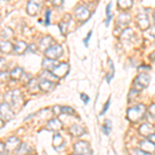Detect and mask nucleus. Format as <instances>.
I'll use <instances>...</instances> for the list:
<instances>
[{"label":"nucleus","mask_w":155,"mask_h":155,"mask_svg":"<svg viewBox=\"0 0 155 155\" xmlns=\"http://www.w3.org/2000/svg\"><path fill=\"white\" fill-rule=\"evenodd\" d=\"M145 113H146V107L144 104H137V106H134L128 109L127 118L131 122L136 123V122H139L140 120L144 118Z\"/></svg>","instance_id":"f257e3e1"},{"label":"nucleus","mask_w":155,"mask_h":155,"mask_svg":"<svg viewBox=\"0 0 155 155\" xmlns=\"http://www.w3.org/2000/svg\"><path fill=\"white\" fill-rule=\"evenodd\" d=\"M150 81H151V78H150L148 74H139L134 81V89L141 91L142 89H145L149 86Z\"/></svg>","instance_id":"f03ea898"},{"label":"nucleus","mask_w":155,"mask_h":155,"mask_svg":"<svg viewBox=\"0 0 155 155\" xmlns=\"http://www.w3.org/2000/svg\"><path fill=\"white\" fill-rule=\"evenodd\" d=\"M76 155H92L91 147L85 141H79L74 146Z\"/></svg>","instance_id":"7ed1b4c3"},{"label":"nucleus","mask_w":155,"mask_h":155,"mask_svg":"<svg viewBox=\"0 0 155 155\" xmlns=\"http://www.w3.org/2000/svg\"><path fill=\"white\" fill-rule=\"evenodd\" d=\"M62 53H63V50H62V47L60 45H53L45 51L47 58L52 60H57L62 55Z\"/></svg>","instance_id":"20e7f679"},{"label":"nucleus","mask_w":155,"mask_h":155,"mask_svg":"<svg viewBox=\"0 0 155 155\" xmlns=\"http://www.w3.org/2000/svg\"><path fill=\"white\" fill-rule=\"evenodd\" d=\"M14 112H12L11 106L7 102L0 104V116L4 120H11L14 118Z\"/></svg>","instance_id":"39448f33"},{"label":"nucleus","mask_w":155,"mask_h":155,"mask_svg":"<svg viewBox=\"0 0 155 155\" xmlns=\"http://www.w3.org/2000/svg\"><path fill=\"white\" fill-rule=\"evenodd\" d=\"M74 15H76V17L80 21H87L89 19L90 15H91V12H90V11L87 7L83 5H79L76 8V11H74Z\"/></svg>","instance_id":"423d86ee"},{"label":"nucleus","mask_w":155,"mask_h":155,"mask_svg":"<svg viewBox=\"0 0 155 155\" xmlns=\"http://www.w3.org/2000/svg\"><path fill=\"white\" fill-rule=\"evenodd\" d=\"M68 69H69V67H68V64L67 63H59L51 72L55 77L59 79L60 77L66 76V74L68 72Z\"/></svg>","instance_id":"0eeeda50"},{"label":"nucleus","mask_w":155,"mask_h":155,"mask_svg":"<svg viewBox=\"0 0 155 155\" xmlns=\"http://www.w3.org/2000/svg\"><path fill=\"white\" fill-rule=\"evenodd\" d=\"M5 101L8 102V104H17V101L21 98V93L19 90H14V91L7 92L4 96Z\"/></svg>","instance_id":"6e6552de"},{"label":"nucleus","mask_w":155,"mask_h":155,"mask_svg":"<svg viewBox=\"0 0 155 155\" xmlns=\"http://www.w3.org/2000/svg\"><path fill=\"white\" fill-rule=\"evenodd\" d=\"M137 24H139V27L142 30H146L147 28H149L150 20L147 14H145V12L144 14H140L137 18Z\"/></svg>","instance_id":"1a4fd4ad"},{"label":"nucleus","mask_w":155,"mask_h":155,"mask_svg":"<svg viewBox=\"0 0 155 155\" xmlns=\"http://www.w3.org/2000/svg\"><path fill=\"white\" fill-rule=\"evenodd\" d=\"M139 131L142 136L148 137L149 136H151L152 134L155 132V126L153 124H150V123H144V124H142L141 127H140Z\"/></svg>","instance_id":"9d476101"},{"label":"nucleus","mask_w":155,"mask_h":155,"mask_svg":"<svg viewBox=\"0 0 155 155\" xmlns=\"http://www.w3.org/2000/svg\"><path fill=\"white\" fill-rule=\"evenodd\" d=\"M20 146V140L16 137H11L7 139L5 143V150L6 151H14L17 150Z\"/></svg>","instance_id":"9b49d317"},{"label":"nucleus","mask_w":155,"mask_h":155,"mask_svg":"<svg viewBox=\"0 0 155 155\" xmlns=\"http://www.w3.org/2000/svg\"><path fill=\"white\" fill-rule=\"evenodd\" d=\"M140 147H141V150L145 153L151 154L155 152V145L153 143H151L148 140H145V141H141L140 142Z\"/></svg>","instance_id":"f8f14e48"},{"label":"nucleus","mask_w":155,"mask_h":155,"mask_svg":"<svg viewBox=\"0 0 155 155\" xmlns=\"http://www.w3.org/2000/svg\"><path fill=\"white\" fill-rule=\"evenodd\" d=\"M38 86L42 91L45 92H49V91H52L55 86H56V83L53 81H50V80H46V79H42L41 80V82L38 83Z\"/></svg>","instance_id":"ddd939ff"},{"label":"nucleus","mask_w":155,"mask_h":155,"mask_svg":"<svg viewBox=\"0 0 155 155\" xmlns=\"http://www.w3.org/2000/svg\"><path fill=\"white\" fill-rule=\"evenodd\" d=\"M42 67H44L45 69H47L48 71L51 72L53 69L56 67L57 65H58V61L57 60H52V59H48V58H46L42 61Z\"/></svg>","instance_id":"4468645a"},{"label":"nucleus","mask_w":155,"mask_h":155,"mask_svg":"<svg viewBox=\"0 0 155 155\" xmlns=\"http://www.w3.org/2000/svg\"><path fill=\"white\" fill-rule=\"evenodd\" d=\"M69 132H71L74 137H81L85 134V129L82 126L78 125V124H72V125L69 127Z\"/></svg>","instance_id":"2eb2a0df"},{"label":"nucleus","mask_w":155,"mask_h":155,"mask_svg":"<svg viewBox=\"0 0 155 155\" xmlns=\"http://www.w3.org/2000/svg\"><path fill=\"white\" fill-rule=\"evenodd\" d=\"M39 11V4L36 3V2H32L29 1L28 4H27V12L30 15V16H35V15Z\"/></svg>","instance_id":"dca6fc26"},{"label":"nucleus","mask_w":155,"mask_h":155,"mask_svg":"<svg viewBox=\"0 0 155 155\" xmlns=\"http://www.w3.org/2000/svg\"><path fill=\"white\" fill-rule=\"evenodd\" d=\"M31 147L26 143L20 144V146L17 149V155H28L31 152Z\"/></svg>","instance_id":"f3484780"},{"label":"nucleus","mask_w":155,"mask_h":155,"mask_svg":"<svg viewBox=\"0 0 155 155\" xmlns=\"http://www.w3.org/2000/svg\"><path fill=\"white\" fill-rule=\"evenodd\" d=\"M27 49H28L27 44H26V42H24V41H18L14 47V51L16 52L17 54H23L24 52L27 51Z\"/></svg>","instance_id":"a211bd4d"},{"label":"nucleus","mask_w":155,"mask_h":155,"mask_svg":"<svg viewBox=\"0 0 155 155\" xmlns=\"http://www.w3.org/2000/svg\"><path fill=\"white\" fill-rule=\"evenodd\" d=\"M48 128L51 129V130H59V129L62 128V123L60 122V120H58L57 118L52 119L49 121L48 123Z\"/></svg>","instance_id":"6ab92c4d"},{"label":"nucleus","mask_w":155,"mask_h":155,"mask_svg":"<svg viewBox=\"0 0 155 155\" xmlns=\"http://www.w3.org/2000/svg\"><path fill=\"white\" fill-rule=\"evenodd\" d=\"M9 76H11L12 79H14V80H20L22 77L24 76L23 68H21V67H16V68H14L11 71Z\"/></svg>","instance_id":"aec40b11"},{"label":"nucleus","mask_w":155,"mask_h":155,"mask_svg":"<svg viewBox=\"0 0 155 155\" xmlns=\"http://www.w3.org/2000/svg\"><path fill=\"white\" fill-rule=\"evenodd\" d=\"M52 41H53V39H52L51 36H45L41 41V42H39V48L46 51L47 49H49L51 47Z\"/></svg>","instance_id":"412c9836"},{"label":"nucleus","mask_w":155,"mask_h":155,"mask_svg":"<svg viewBox=\"0 0 155 155\" xmlns=\"http://www.w3.org/2000/svg\"><path fill=\"white\" fill-rule=\"evenodd\" d=\"M14 50V46H12V42L9 41H0V51L4 52V53H9Z\"/></svg>","instance_id":"4be33fe9"},{"label":"nucleus","mask_w":155,"mask_h":155,"mask_svg":"<svg viewBox=\"0 0 155 155\" xmlns=\"http://www.w3.org/2000/svg\"><path fill=\"white\" fill-rule=\"evenodd\" d=\"M64 143H63V139H62L61 134H56L53 137V146L55 149H59L61 146H63Z\"/></svg>","instance_id":"5701e85b"},{"label":"nucleus","mask_w":155,"mask_h":155,"mask_svg":"<svg viewBox=\"0 0 155 155\" xmlns=\"http://www.w3.org/2000/svg\"><path fill=\"white\" fill-rule=\"evenodd\" d=\"M130 20V17H129L128 14H120L118 17V23L121 25H126Z\"/></svg>","instance_id":"b1692460"},{"label":"nucleus","mask_w":155,"mask_h":155,"mask_svg":"<svg viewBox=\"0 0 155 155\" xmlns=\"http://www.w3.org/2000/svg\"><path fill=\"white\" fill-rule=\"evenodd\" d=\"M132 4H134V2L131 0H126V1L120 0V1H118V5L122 9H129L132 6Z\"/></svg>","instance_id":"393cba45"},{"label":"nucleus","mask_w":155,"mask_h":155,"mask_svg":"<svg viewBox=\"0 0 155 155\" xmlns=\"http://www.w3.org/2000/svg\"><path fill=\"white\" fill-rule=\"evenodd\" d=\"M132 35H134V32H132L131 29L127 28L124 30L123 32H122V35H121V39H124V41H128V39H130Z\"/></svg>","instance_id":"a878e982"},{"label":"nucleus","mask_w":155,"mask_h":155,"mask_svg":"<svg viewBox=\"0 0 155 155\" xmlns=\"http://www.w3.org/2000/svg\"><path fill=\"white\" fill-rule=\"evenodd\" d=\"M109 64H110V74H107V82H111V80L114 78V74H115V69H114V64L112 62V60H109Z\"/></svg>","instance_id":"bb28decb"},{"label":"nucleus","mask_w":155,"mask_h":155,"mask_svg":"<svg viewBox=\"0 0 155 155\" xmlns=\"http://www.w3.org/2000/svg\"><path fill=\"white\" fill-rule=\"evenodd\" d=\"M12 30L11 28H8V27H5V28L3 29V31L1 32V36L2 38H9V37L12 36Z\"/></svg>","instance_id":"cd10ccee"},{"label":"nucleus","mask_w":155,"mask_h":155,"mask_svg":"<svg viewBox=\"0 0 155 155\" xmlns=\"http://www.w3.org/2000/svg\"><path fill=\"white\" fill-rule=\"evenodd\" d=\"M9 74L6 71H2L0 72V83H5V82L8 81L9 79Z\"/></svg>","instance_id":"c85d7f7f"},{"label":"nucleus","mask_w":155,"mask_h":155,"mask_svg":"<svg viewBox=\"0 0 155 155\" xmlns=\"http://www.w3.org/2000/svg\"><path fill=\"white\" fill-rule=\"evenodd\" d=\"M102 130H104V134H109L111 131V121L110 120H106V124L102 126Z\"/></svg>","instance_id":"c756f323"},{"label":"nucleus","mask_w":155,"mask_h":155,"mask_svg":"<svg viewBox=\"0 0 155 155\" xmlns=\"http://www.w3.org/2000/svg\"><path fill=\"white\" fill-rule=\"evenodd\" d=\"M61 112L64 114H68V115L76 114V112L74 111V109H71V107H61Z\"/></svg>","instance_id":"7c9ffc66"},{"label":"nucleus","mask_w":155,"mask_h":155,"mask_svg":"<svg viewBox=\"0 0 155 155\" xmlns=\"http://www.w3.org/2000/svg\"><path fill=\"white\" fill-rule=\"evenodd\" d=\"M111 6H112V3H109V5L107 6V20H106V25H109L110 24V21H111Z\"/></svg>","instance_id":"2f4dec72"},{"label":"nucleus","mask_w":155,"mask_h":155,"mask_svg":"<svg viewBox=\"0 0 155 155\" xmlns=\"http://www.w3.org/2000/svg\"><path fill=\"white\" fill-rule=\"evenodd\" d=\"M67 25H68V23H66V22H64V21H61V23L59 24V29H60V31H61L62 34L66 33Z\"/></svg>","instance_id":"473e14b6"},{"label":"nucleus","mask_w":155,"mask_h":155,"mask_svg":"<svg viewBox=\"0 0 155 155\" xmlns=\"http://www.w3.org/2000/svg\"><path fill=\"white\" fill-rule=\"evenodd\" d=\"M131 155H150L148 153H145L142 150H139V149H134L131 151Z\"/></svg>","instance_id":"72a5a7b5"},{"label":"nucleus","mask_w":155,"mask_h":155,"mask_svg":"<svg viewBox=\"0 0 155 155\" xmlns=\"http://www.w3.org/2000/svg\"><path fill=\"white\" fill-rule=\"evenodd\" d=\"M148 112L151 116H153L155 118V104H152L151 106L148 107Z\"/></svg>","instance_id":"f704fd0d"},{"label":"nucleus","mask_w":155,"mask_h":155,"mask_svg":"<svg viewBox=\"0 0 155 155\" xmlns=\"http://www.w3.org/2000/svg\"><path fill=\"white\" fill-rule=\"evenodd\" d=\"M50 15H51V11L48 9V11L46 12V22H45L46 26H48V25L50 24Z\"/></svg>","instance_id":"c9c22d12"},{"label":"nucleus","mask_w":155,"mask_h":155,"mask_svg":"<svg viewBox=\"0 0 155 155\" xmlns=\"http://www.w3.org/2000/svg\"><path fill=\"white\" fill-rule=\"evenodd\" d=\"M53 112H54V114H55V115L61 114V113H62V112H61V107L55 106V107H53Z\"/></svg>","instance_id":"e433bc0d"},{"label":"nucleus","mask_w":155,"mask_h":155,"mask_svg":"<svg viewBox=\"0 0 155 155\" xmlns=\"http://www.w3.org/2000/svg\"><path fill=\"white\" fill-rule=\"evenodd\" d=\"M5 151H6V150H5V144L0 142V155H3V153Z\"/></svg>","instance_id":"4c0bfd02"},{"label":"nucleus","mask_w":155,"mask_h":155,"mask_svg":"<svg viewBox=\"0 0 155 155\" xmlns=\"http://www.w3.org/2000/svg\"><path fill=\"white\" fill-rule=\"evenodd\" d=\"M109 106H110V101H107L106 102V104L104 106V109H102V111H101V115H104V113H106L107 110L109 109Z\"/></svg>","instance_id":"58836bf2"},{"label":"nucleus","mask_w":155,"mask_h":155,"mask_svg":"<svg viewBox=\"0 0 155 155\" xmlns=\"http://www.w3.org/2000/svg\"><path fill=\"white\" fill-rule=\"evenodd\" d=\"M91 35H92V30H91V31H89L88 35H87L86 38L84 39V44H85V46H88V41L90 39V37H91Z\"/></svg>","instance_id":"ea45409f"},{"label":"nucleus","mask_w":155,"mask_h":155,"mask_svg":"<svg viewBox=\"0 0 155 155\" xmlns=\"http://www.w3.org/2000/svg\"><path fill=\"white\" fill-rule=\"evenodd\" d=\"M148 141H150L151 143H153L155 145V132H154V134H152L151 136L148 137Z\"/></svg>","instance_id":"a19ab883"},{"label":"nucleus","mask_w":155,"mask_h":155,"mask_svg":"<svg viewBox=\"0 0 155 155\" xmlns=\"http://www.w3.org/2000/svg\"><path fill=\"white\" fill-rule=\"evenodd\" d=\"M81 98H82V99H84V102H85V104H87V102L89 101V97L87 96L85 93H82V94H81Z\"/></svg>","instance_id":"79ce46f5"},{"label":"nucleus","mask_w":155,"mask_h":155,"mask_svg":"<svg viewBox=\"0 0 155 155\" xmlns=\"http://www.w3.org/2000/svg\"><path fill=\"white\" fill-rule=\"evenodd\" d=\"M150 69H151V67L148 65H143L139 67V71H150Z\"/></svg>","instance_id":"37998d69"},{"label":"nucleus","mask_w":155,"mask_h":155,"mask_svg":"<svg viewBox=\"0 0 155 155\" xmlns=\"http://www.w3.org/2000/svg\"><path fill=\"white\" fill-rule=\"evenodd\" d=\"M4 64H5V60H4L3 58H0V68L3 67Z\"/></svg>","instance_id":"c03bdc74"},{"label":"nucleus","mask_w":155,"mask_h":155,"mask_svg":"<svg viewBox=\"0 0 155 155\" xmlns=\"http://www.w3.org/2000/svg\"><path fill=\"white\" fill-rule=\"evenodd\" d=\"M62 3H63V1H58V2H57V1H53L54 5H61Z\"/></svg>","instance_id":"a18cd8bd"},{"label":"nucleus","mask_w":155,"mask_h":155,"mask_svg":"<svg viewBox=\"0 0 155 155\" xmlns=\"http://www.w3.org/2000/svg\"><path fill=\"white\" fill-rule=\"evenodd\" d=\"M149 57H150V59H151V60H155V51L151 55H150Z\"/></svg>","instance_id":"49530a36"},{"label":"nucleus","mask_w":155,"mask_h":155,"mask_svg":"<svg viewBox=\"0 0 155 155\" xmlns=\"http://www.w3.org/2000/svg\"><path fill=\"white\" fill-rule=\"evenodd\" d=\"M2 126H3V121H2V120L0 119V128H1Z\"/></svg>","instance_id":"de8ad7c7"},{"label":"nucleus","mask_w":155,"mask_h":155,"mask_svg":"<svg viewBox=\"0 0 155 155\" xmlns=\"http://www.w3.org/2000/svg\"><path fill=\"white\" fill-rule=\"evenodd\" d=\"M153 17H154V21H155V11H154V12H153Z\"/></svg>","instance_id":"09e8293b"},{"label":"nucleus","mask_w":155,"mask_h":155,"mask_svg":"<svg viewBox=\"0 0 155 155\" xmlns=\"http://www.w3.org/2000/svg\"><path fill=\"white\" fill-rule=\"evenodd\" d=\"M71 155H74V154H71Z\"/></svg>","instance_id":"8fccbe9b"}]
</instances>
